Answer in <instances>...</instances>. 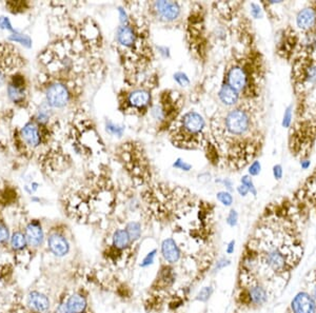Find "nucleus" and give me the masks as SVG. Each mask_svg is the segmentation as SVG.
Instances as JSON below:
<instances>
[{
  "label": "nucleus",
  "instance_id": "obj_15",
  "mask_svg": "<svg viewBox=\"0 0 316 313\" xmlns=\"http://www.w3.org/2000/svg\"><path fill=\"white\" fill-rule=\"evenodd\" d=\"M296 24L301 30H309L316 25V11L312 8H305L296 18Z\"/></svg>",
  "mask_w": 316,
  "mask_h": 313
},
{
  "label": "nucleus",
  "instance_id": "obj_25",
  "mask_svg": "<svg viewBox=\"0 0 316 313\" xmlns=\"http://www.w3.org/2000/svg\"><path fill=\"white\" fill-rule=\"evenodd\" d=\"M174 80L181 87H188L190 85L189 77L187 76V74L182 73V72L175 73L174 74Z\"/></svg>",
  "mask_w": 316,
  "mask_h": 313
},
{
  "label": "nucleus",
  "instance_id": "obj_1",
  "mask_svg": "<svg viewBox=\"0 0 316 313\" xmlns=\"http://www.w3.org/2000/svg\"><path fill=\"white\" fill-rule=\"evenodd\" d=\"M169 134L173 146L188 150L200 149L207 140L206 120L196 111H189L176 118Z\"/></svg>",
  "mask_w": 316,
  "mask_h": 313
},
{
  "label": "nucleus",
  "instance_id": "obj_7",
  "mask_svg": "<svg viewBox=\"0 0 316 313\" xmlns=\"http://www.w3.org/2000/svg\"><path fill=\"white\" fill-rule=\"evenodd\" d=\"M291 313H316V302L308 291H299L290 302Z\"/></svg>",
  "mask_w": 316,
  "mask_h": 313
},
{
  "label": "nucleus",
  "instance_id": "obj_20",
  "mask_svg": "<svg viewBox=\"0 0 316 313\" xmlns=\"http://www.w3.org/2000/svg\"><path fill=\"white\" fill-rule=\"evenodd\" d=\"M126 231L128 232L131 241L133 243L141 236V225L138 221H130L126 226Z\"/></svg>",
  "mask_w": 316,
  "mask_h": 313
},
{
  "label": "nucleus",
  "instance_id": "obj_38",
  "mask_svg": "<svg viewBox=\"0 0 316 313\" xmlns=\"http://www.w3.org/2000/svg\"><path fill=\"white\" fill-rule=\"evenodd\" d=\"M57 313H72V312H71V311L69 310V308H68L66 302H64V304H60V305L58 306V308H57Z\"/></svg>",
  "mask_w": 316,
  "mask_h": 313
},
{
  "label": "nucleus",
  "instance_id": "obj_12",
  "mask_svg": "<svg viewBox=\"0 0 316 313\" xmlns=\"http://www.w3.org/2000/svg\"><path fill=\"white\" fill-rule=\"evenodd\" d=\"M22 136L25 143L31 148H37L42 144V133L38 126L34 123H28L22 130Z\"/></svg>",
  "mask_w": 316,
  "mask_h": 313
},
{
  "label": "nucleus",
  "instance_id": "obj_13",
  "mask_svg": "<svg viewBox=\"0 0 316 313\" xmlns=\"http://www.w3.org/2000/svg\"><path fill=\"white\" fill-rule=\"evenodd\" d=\"M28 305L36 312H46L50 308V299L42 292L32 291L28 295Z\"/></svg>",
  "mask_w": 316,
  "mask_h": 313
},
{
  "label": "nucleus",
  "instance_id": "obj_22",
  "mask_svg": "<svg viewBox=\"0 0 316 313\" xmlns=\"http://www.w3.org/2000/svg\"><path fill=\"white\" fill-rule=\"evenodd\" d=\"M156 253H157V250L156 249H153L152 251H150L149 253L145 256V258L142 259L141 264H140V267L141 268H147L151 265L154 264V260H155V257H156Z\"/></svg>",
  "mask_w": 316,
  "mask_h": 313
},
{
  "label": "nucleus",
  "instance_id": "obj_8",
  "mask_svg": "<svg viewBox=\"0 0 316 313\" xmlns=\"http://www.w3.org/2000/svg\"><path fill=\"white\" fill-rule=\"evenodd\" d=\"M249 75L246 69L240 65L232 66L227 73V85L236 90L237 92H241L248 87Z\"/></svg>",
  "mask_w": 316,
  "mask_h": 313
},
{
  "label": "nucleus",
  "instance_id": "obj_16",
  "mask_svg": "<svg viewBox=\"0 0 316 313\" xmlns=\"http://www.w3.org/2000/svg\"><path fill=\"white\" fill-rule=\"evenodd\" d=\"M219 99L222 104H225L226 106H234L238 103L239 99V93L236 90H234L230 86L222 85L219 93H218Z\"/></svg>",
  "mask_w": 316,
  "mask_h": 313
},
{
  "label": "nucleus",
  "instance_id": "obj_37",
  "mask_svg": "<svg viewBox=\"0 0 316 313\" xmlns=\"http://www.w3.org/2000/svg\"><path fill=\"white\" fill-rule=\"evenodd\" d=\"M252 11H251V13H252V15L255 17V18H258L259 17V15H260V9H259V7L257 6V5H255V4H253L252 5Z\"/></svg>",
  "mask_w": 316,
  "mask_h": 313
},
{
  "label": "nucleus",
  "instance_id": "obj_4",
  "mask_svg": "<svg viewBox=\"0 0 316 313\" xmlns=\"http://www.w3.org/2000/svg\"><path fill=\"white\" fill-rule=\"evenodd\" d=\"M240 300L243 305L260 307L269 300L268 288L259 279H250L240 294Z\"/></svg>",
  "mask_w": 316,
  "mask_h": 313
},
{
  "label": "nucleus",
  "instance_id": "obj_24",
  "mask_svg": "<svg viewBox=\"0 0 316 313\" xmlns=\"http://www.w3.org/2000/svg\"><path fill=\"white\" fill-rule=\"evenodd\" d=\"M217 199L220 201V203L223 205V206H231L232 203H233V197L232 195L229 193V192H226V191H220L217 193Z\"/></svg>",
  "mask_w": 316,
  "mask_h": 313
},
{
  "label": "nucleus",
  "instance_id": "obj_10",
  "mask_svg": "<svg viewBox=\"0 0 316 313\" xmlns=\"http://www.w3.org/2000/svg\"><path fill=\"white\" fill-rule=\"evenodd\" d=\"M25 235L28 241V245H30L31 247L37 248L44 243V230L42 225H40V223L37 220H32L30 224H28V226L26 227Z\"/></svg>",
  "mask_w": 316,
  "mask_h": 313
},
{
  "label": "nucleus",
  "instance_id": "obj_27",
  "mask_svg": "<svg viewBox=\"0 0 316 313\" xmlns=\"http://www.w3.org/2000/svg\"><path fill=\"white\" fill-rule=\"evenodd\" d=\"M237 220H238V214L235 210H231L228 214L227 217V223L230 227H235L237 225Z\"/></svg>",
  "mask_w": 316,
  "mask_h": 313
},
{
  "label": "nucleus",
  "instance_id": "obj_33",
  "mask_svg": "<svg viewBox=\"0 0 316 313\" xmlns=\"http://www.w3.org/2000/svg\"><path fill=\"white\" fill-rule=\"evenodd\" d=\"M259 172H260V164L258 163V161H254V163L250 166L249 173L251 175H258Z\"/></svg>",
  "mask_w": 316,
  "mask_h": 313
},
{
  "label": "nucleus",
  "instance_id": "obj_11",
  "mask_svg": "<svg viewBox=\"0 0 316 313\" xmlns=\"http://www.w3.org/2000/svg\"><path fill=\"white\" fill-rule=\"evenodd\" d=\"M161 254L166 261L170 262V264H175L180 259L181 252L176 241L172 237H169L164 239L161 243Z\"/></svg>",
  "mask_w": 316,
  "mask_h": 313
},
{
  "label": "nucleus",
  "instance_id": "obj_40",
  "mask_svg": "<svg viewBox=\"0 0 316 313\" xmlns=\"http://www.w3.org/2000/svg\"><path fill=\"white\" fill-rule=\"evenodd\" d=\"M287 313H291V312H290V310H289V309H288V311H287Z\"/></svg>",
  "mask_w": 316,
  "mask_h": 313
},
{
  "label": "nucleus",
  "instance_id": "obj_17",
  "mask_svg": "<svg viewBox=\"0 0 316 313\" xmlns=\"http://www.w3.org/2000/svg\"><path fill=\"white\" fill-rule=\"evenodd\" d=\"M69 310L72 313H84L87 309V299L78 293H74L71 295L66 302Z\"/></svg>",
  "mask_w": 316,
  "mask_h": 313
},
{
  "label": "nucleus",
  "instance_id": "obj_19",
  "mask_svg": "<svg viewBox=\"0 0 316 313\" xmlns=\"http://www.w3.org/2000/svg\"><path fill=\"white\" fill-rule=\"evenodd\" d=\"M10 243H11V247L15 251H22L28 245L25 233L20 231H17L15 233H13V235L10 237Z\"/></svg>",
  "mask_w": 316,
  "mask_h": 313
},
{
  "label": "nucleus",
  "instance_id": "obj_29",
  "mask_svg": "<svg viewBox=\"0 0 316 313\" xmlns=\"http://www.w3.org/2000/svg\"><path fill=\"white\" fill-rule=\"evenodd\" d=\"M107 131H108V132H110L111 134H113V135L121 136V135H122V132H124V129L119 128V127L115 126L114 124H112L111 122H109V123L107 124Z\"/></svg>",
  "mask_w": 316,
  "mask_h": 313
},
{
  "label": "nucleus",
  "instance_id": "obj_36",
  "mask_svg": "<svg viewBox=\"0 0 316 313\" xmlns=\"http://www.w3.org/2000/svg\"><path fill=\"white\" fill-rule=\"evenodd\" d=\"M273 173H274V177H275V178L280 179V178H281V175H282L281 167H280L279 165L275 166V167H274V170H273Z\"/></svg>",
  "mask_w": 316,
  "mask_h": 313
},
{
  "label": "nucleus",
  "instance_id": "obj_18",
  "mask_svg": "<svg viewBox=\"0 0 316 313\" xmlns=\"http://www.w3.org/2000/svg\"><path fill=\"white\" fill-rule=\"evenodd\" d=\"M132 243L126 229H118L113 234V246L118 250L127 249Z\"/></svg>",
  "mask_w": 316,
  "mask_h": 313
},
{
  "label": "nucleus",
  "instance_id": "obj_26",
  "mask_svg": "<svg viewBox=\"0 0 316 313\" xmlns=\"http://www.w3.org/2000/svg\"><path fill=\"white\" fill-rule=\"evenodd\" d=\"M10 239V231L8 227L0 221V244H5Z\"/></svg>",
  "mask_w": 316,
  "mask_h": 313
},
{
  "label": "nucleus",
  "instance_id": "obj_39",
  "mask_svg": "<svg viewBox=\"0 0 316 313\" xmlns=\"http://www.w3.org/2000/svg\"><path fill=\"white\" fill-rule=\"evenodd\" d=\"M237 191H238V193L241 195V196H246L248 193H249V189L246 187V186H243V185H240L238 188H237Z\"/></svg>",
  "mask_w": 316,
  "mask_h": 313
},
{
  "label": "nucleus",
  "instance_id": "obj_23",
  "mask_svg": "<svg viewBox=\"0 0 316 313\" xmlns=\"http://www.w3.org/2000/svg\"><path fill=\"white\" fill-rule=\"evenodd\" d=\"M213 288L211 286H208V287H203L199 292L198 294L196 296V300H199V301H207L211 295L213 294Z\"/></svg>",
  "mask_w": 316,
  "mask_h": 313
},
{
  "label": "nucleus",
  "instance_id": "obj_14",
  "mask_svg": "<svg viewBox=\"0 0 316 313\" xmlns=\"http://www.w3.org/2000/svg\"><path fill=\"white\" fill-rule=\"evenodd\" d=\"M9 97L11 98L14 103L23 102L25 97V80L23 77H13L12 83L9 85L8 88Z\"/></svg>",
  "mask_w": 316,
  "mask_h": 313
},
{
  "label": "nucleus",
  "instance_id": "obj_9",
  "mask_svg": "<svg viewBox=\"0 0 316 313\" xmlns=\"http://www.w3.org/2000/svg\"><path fill=\"white\" fill-rule=\"evenodd\" d=\"M48 246L50 251L58 257L66 256L70 251V244L68 239L64 235L57 233V232L50 234L48 237Z\"/></svg>",
  "mask_w": 316,
  "mask_h": 313
},
{
  "label": "nucleus",
  "instance_id": "obj_32",
  "mask_svg": "<svg viewBox=\"0 0 316 313\" xmlns=\"http://www.w3.org/2000/svg\"><path fill=\"white\" fill-rule=\"evenodd\" d=\"M173 167H174V168H178V169H180V170H182V171H190L191 168H192L191 165L185 163V161H182L180 158L177 159V161H176V163H175L174 165H173Z\"/></svg>",
  "mask_w": 316,
  "mask_h": 313
},
{
  "label": "nucleus",
  "instance_id": "obj_21",
  "mask_svg": "<svg viewBox=\"0 0 316 313\" xmlns=\"http://www.w3.org/2000/svg\"><path fill=\"white\" fill-rule=\"evenodd\" d=\"M307 280L310 288L308 292L316 302V270H313V272L309 273V278Z\"/></svg>",
  "mask_w": 316,
  "mask_h": 313
},
{
  "label": "nucleus",
  "instance_id": "obj_31",
  "mask_svg": "<svg viewBox=\"0 0 316 313\" xmlns=\"http://www.w3.org/2000/svg\"><path fill=\"white\" fill-rule=\"evenodd\" d=\"M10 38H11L12 40H15V42H20L27 47L31 46V39L27 35H15V36H11Z\"/></svg>",
  "mask_w": 316,
  "mask_h": 313
},
{
  "label": "nucleus",
  "instance_id": "obj_2",
  "mask_svg": "<svg viewBox=\"0 0 316 313\" xmlns=\"http://www.w3.org/2000/svg\"><path fill=\"white\" fill-rule=\"evenodd\" d=\"M116 44L124 59L130 64L133 60L145 59L152 53L148 43L147 27L129 16L125 24H121L116 30Z\"/></svg>",
  "mask_w": 316,
  "mask_h": 313
},
{
  "label": "nucleus",
  "instance_id": "obj_3",
  "mask_svg": "<svg viewBox=\"0 0 316 313\" xmlns=\"http://www.w3.org/2000/svg\"><path fill=\"white\" fill-rule=\"evenodd\" d=\"M124 96L119 100V108L126 114L142 115L152 106V93L148 87H137L133 90L125 92Z\"/></svg>",
  "mask_w": 316,
  "mask_h": 313
},
{
  "label": "nucleus",
  "instance_id": "obj_34",
  "mask_svg": "<svg viewBox=\"0 0 316 313\" xmlns=\"http://www.w3.org/2000/svg\"><path fill=\"white\" fill-rule=\"evenodd\" d=\"M291 118H292V114H291V107H289V108L286 110V112H284L283 123H282L283 127H286V128H287V127L290 125V123H291Z\"/></svg>",
  "mask_w": 316,
  "mask_h": 313
},
{
  "label": "nucleus",
  "instance_id": "obj_30",
  "mask_svg": "<svg viewBox=\"0 0 316 313\" xmlns=\"http://www.w3.org/2000/svg\"><path fill=\"white\" fill-rule=\"evenodd\" d=\"M241 185L246 186L253 195H256V189H255V187H254V185H253V183H252V180H251V178H250L249 176H243V177H242V179H241Z\"/></svg>",
  "mask_w": 316,
  "mask_h": 313
},
{
  "label": "nucleus",
  "instance_id": "obj_35",
  "mask_svg": "<svg viewBox=\"0 0 316 313\" xmlns=\"http://www.w3.org/2000/svg\"><path fill=\"white\" fill-rule=\"evenodd\" d=\"M234 250H235V240L232 239L230 243L228 244V246H227V249H226L227 254L231 255L232 253H234Z\"/></svg>",
  "mask_w": 316,
  "mask_h": 313
},
{
  "label": "nucleus",
  "instance_id": "obj_6",
  "mask_svg": "<svg viewBox=\"0 0 316 313\" xmlns=\"http://www.w3.org/2000/svg\"><path fill=\"white\" fill-rule=\"evenodd\" d=\"M47 104L55 109H61L68 105L70 100V92L64 84H51L46 91Z\"/></svg>",
  "mask_w": 316,
  "mask_h": 313
},
{
  "label": "nucleus",
  "instance_id": "obj_28",
  "mask_svg": "<svg viewBox=\"0 0 316 313\" xmlns=\"http://www.w3.org/2000/svg\"><path fill=\"white\" fill-rule=\"evenodd\" d=\"M230 264H231V260H230V259H228V258H226V257H221V258H219V259L217 260V262L215 264V267H214V270H213V271H214V272H218V271H220L221 269L228 267Z\"/></svg>",
  "mask_w": 316,
  "mask_h": 313
},
{
  "label": "nucleus",
  "instance_id": "obj_5",
  "mask_svg": "<svg viewBox=\"0 0 316 313\" xmlns=\"http://www.w3.org/2000/svg\"><path fill=\"white\" fill-rule=\"evenodd\" d=\"M152 13L162 23H173L180 16L181 9L178 3L155 2L151 5Z\"/></svg>",
  "mask_w": 316,
  "mask_h": 313
}]
</instances>
